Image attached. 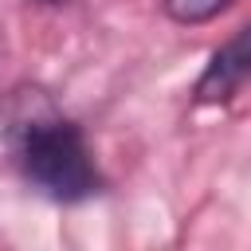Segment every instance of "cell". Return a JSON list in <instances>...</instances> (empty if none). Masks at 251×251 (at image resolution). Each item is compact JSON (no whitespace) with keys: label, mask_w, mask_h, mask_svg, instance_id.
I'll list each match as a JSON object with an SVG mask.
<instances>
[{"label":"cell","mask_w":251,"mask_h":251,"mask_svg":"<svg viewBox=\"0 0 251 251\" xmlns=\"http://www.w3.org/2000/svg\"><path fill=\"white\" fill-rule=\"evenodd\" d=\"M8 161L35 196L63 208L86 204L106 188V176L86 129L47 98H35L12 114Z\"/></svg>","instance_id":"6da1fadb"},{"label":"cell","mask_w":251,"mask_h":251,"mask_svg":"<svg viewBox=\"0 0 251 251\" xmlns=\"http://www.w3.org/2000/svg\"><path fill=\"white\" fill-rule=\"evenodd\" d=\"M247 86H251V20L243 27H235L220 47H212L208 63L200 67V75L192 82V106L220 110V106L235 102Z\"/></svg>","instance_id":"7a4b0ae2"},{"label":"cell","mask_w":251,"mask_h":251,"mask_svg":"<svg viewBox=\"0 0 251 251\" xmlns=\"http://www.w3.org/2000/svg\"><path fill=\"white\" fill-rule=\"evenodd\" d=\"M165 20L176 24V27H204V24H216L224 12L235 8V0H157Z\"/></svg>","instance_id":"3957f363"},{"label":"cell","mask_w":251,"mask_h":251,"mask_svg":"<svg viewBox=\"0 0 251 251\" xmlns=\"http://www.w3.org/2000/svg\"><path fill=\"white\" fill-rule=\"evenodd\" d=\"M27 4H67V0H27Z\"/></svg>","instance_id":"277c9868"}]
</instances>
